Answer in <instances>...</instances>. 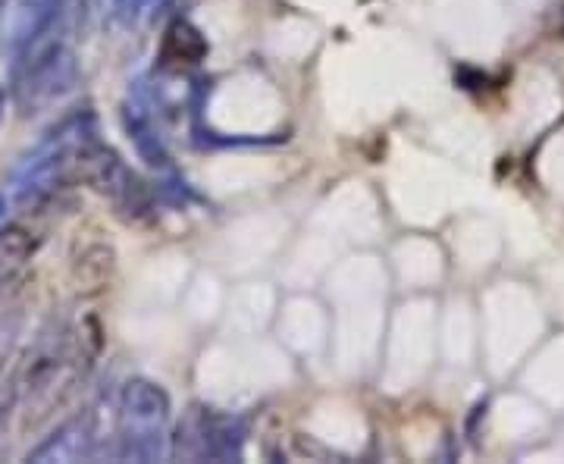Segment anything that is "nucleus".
<instances>
[{"instance_id": "nucleus-1", "label": "nucleus", "mask_w": 564, "mask_h": 464, "mask_svg": "<svg viewBox=\"0 0 564 464\" xmlns=\"http://www.w3.org/2000/svg\"><path fill=\"white\" fill-rule=\"evenodd\" d=\"M95 142L98 120L88 107L63 117L54 129H47L44 139L13 170V188L20 202H39L66 182L79 180L82 158Z\"/></svg>"}, {"instance_id": "nucleus-2", "label": "nucleus", "mask_w": 564, "mask_h": 464, "mask_svg": "<svg viewBox=\"0 0 564 464\" xmlns=\"http://www.w3.org/2000/svg\"><path fill=\"white\" fill-rule=\"evenodd\" d=\"M170 396L144 377H135L120 389V427L117 458L120 462H161L170 455Z\"/></svg>"}, {"instance_id": "nucleus-3", "label": "nucleus", "mask_w": 564, "mask_h": 464, "mask_svg": "<svg viewBox=\"0 0 564 464\" xmlns=\"http://www.w3.org/2000/svg\"><path fill=\"white\" fill-rule=\"evenodd\" d=\"M79 82V63L66 41L54 35L32 44L13 61V101L22 117L41 114L63 101Z\"/></svg>"}, {"instance_id": "nucleus-4", "label": "nucleus", "mask_w": 564, "mask_h": 464, "mask_svg": "<svg viewBox=\"0 0 564 464\" xmlns=\"http://www.w3.org/2000/svg\"><path fill=\"white\" fill-rule=\"evenodd\" d=\"M245 427L239 418L207 404H192L170 440V455L185 462H236L242 455Z\"/></svg>"}, {"instance_id": "nucleus-5", "label": "nucleus", "mask_w": 564, "mask_h": 464, "mask_svg": "<svg viewBox=\"0 0 564 464\" xmlns=\"http://www.w3.org/2000/svg\"><path fill=\"white\" fill-rule=\"evenodd\" d=\"M69 0H0V41L17 61L32 44L61 29Z\"/></svg>"}, {"instance_id": "nucleus-6", "label": "nucleus", "mask_w": 564, "mask_h": 464, "mask_svg": "<svg viewBox=\"0 0 564 464\" xmlns=\"http://www.w3.org/2000/svg\"><path fill=\"white\" fill-rule=\"evenodd\" d=\"M98 455L95 414H79L61 424L39 449L29 452V462H88Z\"/></svg>"}, {"instance_id": "nucleus-7", "label": "nucleus", "mask_w": 564, "mask_h": 464, "mask_svg": "<svg viewBox=\"0 0 564 464\" xmlns=\"http://www.w3.org/2000/svg\"><path fill=\"white\" fill-rule=\"evenodd\" d=\"M210 44L204 39V32L188 20H173L163 29L161 39V63L170 69H182V66H198L207 61Z\"/></svg>"}, {"instance_id": "nucleus-8", "label": "nucleus", "mask_w": 564, "mask_h": 464, "mask_svg": "<svg viewBox=\"0 0 564 464\" xmlns=\"http://www.w3.org/2000/svg\"><path fill=\"white\" fill-rule=\"evenodd\" d=\"M32 251H35V239H32L29 229H22V226H3L0 229V280L10 277L17 267L29 261Z\"/></svg>"}, {"instance_id": "nucleus-9", "label": "nucleus", "mask_w": 564, "mask_h": 464, "mask_svg": "<svg viewBox=\"0 0 564 464\" xmlns=\"http://www.w3.org/2000/svg\"><path fill=\"white\" fill-rule=\"evenodd\" d=\"M113 3H117V10H120L122 17H139L151 0H113Z\"/></svg>"}, {"instance_id": "nucleus-10", "label": "nucleus", "mask_w": 564, "mask_h": 464, "mask_svg": "<svg viewBox=\"0 0 564 464\" xmlns=\"http://www.w3.org/2000/svg\"><path fill=\"white\" fill-rule=\"evenodd\" d=\"M3 104H7V98H3V88H0V117H3Z\"/></svg>"}, {"instance_id": "nucleus-11", "label": "nucleus", "mask_w": 564, "mask_h": 464, "mask_svg": "<svg viewBox=\"0 0 564 464\" xmlns=\"http://www.w3.org/2000/svg\"><path fill=\"white\" fill-rule=\"evenodd\" d=\"M0 214H3V198H0Z\"/></svg>"}]
</instances>
